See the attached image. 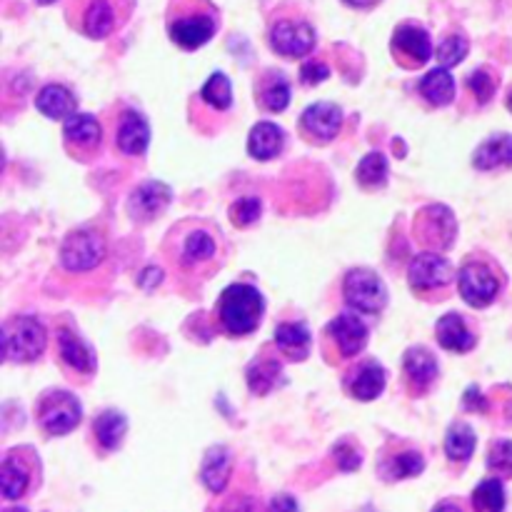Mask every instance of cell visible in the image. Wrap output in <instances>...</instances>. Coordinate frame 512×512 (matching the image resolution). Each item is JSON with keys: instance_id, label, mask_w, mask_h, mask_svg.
I'll return each mask as SVG.
<instances>
[{"instance_id": "1", "label": "cell", "mask_w": 512, "mask_h": 512, "mask_svg": "<svg viewBox=\"0 0 512 512\" xmlns=\"http://www.w3.org/2000/svg\"><path fill=\"white\" fill-rule=\"evenodd\" d=\"M265 313V298L258 288L245 283H233L218 298V318L228 335H250L260 325Z\"/></svg>"}, {"instance_id": "2", "label": "cell", "mask_w": 512, "mask_h": 512, "mask_svg": "<svg viewBox=\"0 0 512 512\" xmlns=\"http://www.w3.org/2000/svg\"><path fill=\"white\" fill-rule=\"evenodd\" d=\"M38 425L48 435H68L83 420V408L80 400L68 390H45L35 405Z\"/></svg>"}, {"instance_id": "3", "label": "cell", "mask_w": 512, "mask_h": 512, "mask_svg": "<svg viewBox=\"0 0 512 512\" xmlns=\"http://www.w3.org/2000/svg\"><path fill=\"white\" fill-rule=\"evenodd\" d=\"M5 358L10 363H33L45 350V328L30 315H15L3 328Z\"/></svg>"}, {"instance_id": "4", "label": "cell", "mask_w": 512, "mask_h": 512, "mask_svg": "<svg viewBox=\"0 0 512 512\" xmlns=\"http://www.w3.org/2000/svg\"><path fill=\"white\" fill-rule=\"evenodd\" d=\"M105 258V235L95 228L73 230L60 245V263L68 273H88Z\"/></svg>"}, {"instance_id": "5", "label": "cell", "mask_w": 512, "mask_h": 512, "mask_svg": "<svg viewBox=\"0 0 512 512\" xmlns=\"http://www.w3.org/2000/svg\"><path fill=\"white\" fill-rule=\"evenodd\" d=\"M500 275L485 258H468L460 268L458 288L470 308H488L500 295Z\"/></svg>"}, {"instance_id": "6", "label": "cell", "mask_w": 512, "mask_h": 512, "mask_svg": "<svg viewBox=\"0 0 512 512\" xmlns=\"http://www.w3.org/2000/svg\"><path fill=\"white\" fill-rule=\"evenodd\" d=\"M345 303L360 313H380L388 305V290L378 273L368 268H355L343 280Z\"/></svg>"}, {"instance_id": "7", "label": "cell", "mask_w": 512, "mask_h": 512, "mask_svg": "<svg viewBox=\"0 0 512 512\" xmlns=\"http://www.w3.org/2000/svg\"><path fill=\"white\" fill-rule=\"evenodd\" d=\"M458 235V223L448 205H428L415 218V238L430 250H448Z\"/></svg>"}, {"instance_id": "8", "label": "cell", "mask_w": 512, "mask_h": 512, "mask_svg": "<svg viewBox=\"0 0 512 512\" xmlns=\"http://www.w3.org/2000/svg\"><path fill=\"white\" fill-rule=\"evenodd\" d=\"M270 45L285 58H303L315 48V30L303 18H278L270 28Z\"/></svg>"}, {"instance_id": "9", "label": "cell", "mask_w": 512, "mask_h": 512, "mask_svg": "<svg viewBox=\"0 0 512 512\" xmlns=\"http://www.w3.org/2000/svg\"><path fill=\"white\" fill-rule=\"evenodd\" d=\"M38 458H35L33 448H15L3 458V468H0V485H3L5 500H18L28 493L30 483H33V473L38 470Z\"/></svg>"}, {"instance_id": "10", "label": "cell", "mask_w": 512, "mask_h": 512, "mask_svg": "<svg viewBox=\"0 0 512 512\" xmlns=\"http://www.w3.org/2000/svg\"><path fill=\"white\" fill-rule=\"evenodd\" d=\"M390 50H393L395 63L415 70L428 63L430 55H433V43H430L428 30L420 28V25L405 23L395 30L393 40H390Z\"/></svg>"}, {"instance_id": "11", "label": "cell", "mask_w": 512, "mask_h": 512, "mask_svg": "<svg viewBox=\"0 0 512 512\" xmlns=\"http://www.w3.org/2000/svg\"><path fill=\"white\" fill-rule=\"evenodd\" d=\"M325 340L335 348L340 360L355 358L365 350L368 345V325L360 320V315L343 313L325 328Z\"/></svg>"}, {"instance_id": "12", "label": "cell", "mask_w": 512, "mask_h": 512, "mask_svg": "<svg viewBox=\"0 0 512 512\" xmlns=\"http://www.w3.org/2000/svg\"><path fill=\"white\" fill-rule=\"evenodd\" d=\"M450 280H453V265L440 253L415 255L408 268V283L418 295L445 288Z\"/></svg>"}, {"instance_id": "13", "label": "cell", "mask_w": 512, "mask_h": 512, "mask_svg": "<svg viewBox=\"0 0 512 512\" xmlns=\"http://www.w3.org/2000/svg\"><path fill=\"white\" fill-rule=\"evenodd\" d=\"M343 128V110L335 103H313L300 115V130L315 145L330 143Z\"/></svg>"}, {"instance_id": "14", "label": "cell", "mask_w": 512, "mask_h": 512, "mask_svg": "<svg viewBox=\"0 0 512 512\" xmlns=\"http://www.w3.org/2000/svg\"><path fill=\"white\" fill-rule=\"evenodd\" d=\"M440 375V365L428 348H410L403 358V380L410 395H425Z\"/></svg>"}, {"instance_id": "15", "label": "cell", "mask_w": 512, "mask_h": 512, "mask_svg": "<svg viewBox=\"0 0 512 512\" xmlns=\"http://www.w3.org/2000/svg\"><path fill=\"white\" fill-rule=\"evenodd\" d=\"M170 200H173V190L165 183L150 180V183L138 185L128 200L130 218L138 220V223H150V220L158 218L160 213H165Z\"/></svg>"}, {"instance_id": "16", "label": "cell", "mask_w": 512, "mask_h": 512, "mask_svg": "<svg viewBox=\"0 0 512 512\" xmlns=\"http://www.w3.org/2000/svg\"><path fill=\"white\" fill-rule=\"evenodd\" d=\"M215 35V18L208 13H185L170 20V40L183 50H195Z\"/></svg>"}, {"instance_id": "17", "label": "cell", "mask_w": 512, "mask_h": 512, "mask_svg": "<svg viewBox=\"0 0 512 512\" xmlns=\"http://www.w3.org/2000/svg\"><path fill=\"white\" fill-rule=\"evenodd\" d=\"M175 233H178V245H175L178 253H175V260L183 268H200V265H208L218 255V243L210 235V230L193 228L188 233H180V228H175Z\"/></svg>"}, {"instance_id": "18", "label": "cell", "mask_w": 512, "mask_h": 512, "mask_svg": "<svg viewBox=\"0 0 512 512\" xmlns=\"http://www.w3.org/2000/svg\"><path fill=\"white\" fill-rule=\"evenodd\" d=\"M58 355L78 375H88L90 378L98 370V355L73 328L58 330Z\"/></svg>"}, {"instance_id": "19", "label": "cell", "mask_w": 512, "mask_h": 512, "mask_svg": "<svg viewBox=\"0 0 512 512\" xmlns=\"http://www.w3.org/2000/svg\"><path fill=\"white\" fill-rule=\"evenodd\" d=\"M118 23V0H85L83 13H80V30H83L88 38H108V35L118 28Z\"/></svg>"}, {"instance_id": "20", "label": "cell", "mask_w": 512, "mask_h": 512, "mask_svg": "<svg viewBox=\"0 0 512 512\" xmlns=\"http://www.w3.org/2000/svg\"><path fill=\"white\" fill-rule=\"evenodd\" d=\"M345 388H348L350 398L360 400V403H370V400L380 398L385 390V368L375 360L360 363L350 368L348 378H345Z\"/></svg>"}, {"instance_id": "21", "label": "cell", "mask_w": 512, "mask_h": 512, "mask_svg": "<svg viewBox=\"0 0 512 512\" xmlns=\"http://www.w3.org/2000/svg\"><path fill=\"white\" fill-rule=\"evenodd\" d=\"M435 338H438L440 348H445L448 353H470L478 345V338L470 330L468 320L458 313H448L438 320Z\"/></svg>"}, {"instance_id": "22", "label": "cell", "mask_w": 512, "mask_h": 512, "mask_svg": "<svg viewBox=\"0 0 512 512\" xmlns=\"http://www.w3.org/2000/svg\"><path fill=\"white\" fill-rule=\"evenodd\" d=\"M115 145L125 155H143L150 145V125L135 110H125L115 133Z\"/></svg>"}, {"instance_id": "23", "label": "cell", "mask_w": 512, "mask_h": 512, "mask_svg": "<svg viewBox=\"0 0 512 512\" xmlns=\"http://www.w3.org/2000/svg\"><path fill=\"white\" fill-rule=\"evenodd\" d=\"M63 135L68 148L80 150V153H83V150L93 153V150H98L100 140H103V128H100V123L93 115L73 113L70 118H65Z\"/></svg>"}, {"instance_id": "24", "label": "cell", "mask_w": 512, "mask_h": 512, "mask_svg": "<svg viewBox=\"0 0 512 512\" xmlns=\"http://www.w3.org/2000/svg\"><path fill=\"white\" fill-rule=\"evenodd\" d=\"M275 345L280 353L290 360V363H300L310 355V345H313V335H310L308 325L298 323V320H288L275 328Z\"/></svg>"}, {"instance_id": "25", "label": "cell", "mask_w": 512, "mask_h": 512, "mask_svg": "<svg viewBox=\"0 0 512 512\" xmlns=\"http://www.w3.org/2000/svg\"><path fill=\"white\" fill-rule=\"evenodd\" d=\"M255 100L263 105L270 113H283L290 105V83L283 73L278 70H265L258 78V90H255Z\"/></svg>"}, {"instance_id": "26", "label": "cell", "mask_w": 512, "mask_h": 512, "mask_svg": "<svg viewBox=\"0 0 512 512\" xmlns=\"http://www.w3.org/2000/svg\"><path fill=\"white\" fill-rule=\"evenodd\" d=\"M285 133L275 123H258L248 135V153L255 160H273L283 153Z\"/></svg>"}, {"instance_id": "27", "label": "cell", "mask_w": 512, "mask_h": 512, "mask_svg": "<svg viewBox=\"0 0 512 512\" xmlns=\"http://www.w3.org/2000/svg\"><path fill=\"white\" fill-rule=\"evenodd\" d=\"M35 108H38L45 118L63 120V118H70V115L75 113V108H78V100H75V95L70 93L65 85L50 83V85H45V88H40L38 98H35Z\"/></svg>"}, {"instance_id": "28", "label": "cell", "mask_w": 512, "mask_h": 512, "mask_svg": "<svg viewBox=\"0 0 512 512\" xmlns=\"http://www.w3.org/2000/svg\"><path fill=\"white\" fill-rule=\"evenodd\" d=\"M473 165L478 170L512 168V135H493L485 140L473 155Z\"/></svg>"}, {"instance_id": "29", "label": "cell", "mask_w": 512, "mask_h": 512, "mask_svg": "<svg viewBox=\"0 0 512 512\" xmlns=\"http://www.w3.org/2000/svg\"><path fill=\"white\" fill-rule=\"evenodd\" d=\"M230 455L225 448H210L203 458V468H200V480L210 493H223L225 485L230 480Z\"/></svg>"}, {"instance_id": "30", "label": "cell", "mask_w": 512, "mask_h": 512, "mask_svg": "<svg viewBox=\"0 0 512 512\" xmlns=\"http://www.w3.org/2000/svg\"><path fill=\"white\" fill-rule=\"evenodd\" d=\"M125 430H128V418L120 410H105L95 418L93 438L103 450H115L123 443Z\"/></svg>"}, {"instance_id": "31", "label": "cell", "mask_w": 512, "mask_h": 512, "mask_svg": "<svg viewBox=\"0 0 512 512\" xmlns=\"http://www.w3.org/2000/svg\"><path fill=\"white\" fill-rule=\"evenodd\" d=\"M420 95L435 108L450 105L455 98V78L445 68H435L420 80Z\"/></svg>"}, {"instance_id": "32", "label": "cell", "mask_w": 512, "mask_h": 512, "mask_svg": "<svg viewBox=\"0 0 512 512\" xmlns=\"http://www.w3.org/2000/svg\"><path fill=\"white\" fill-rule=\"evenodd\" d=\"M380 475L385 480H405V478H415L425 470V460L423 455L415 453V450H403V453H393L378 465Z\"/></svg>"}, {"instance_id": "33", "label": "cell", "mask_w": 512, "mask_h": 512, "mask_svg": "<svg viewBox=\"0 0 512 512\" xmlns=\"http://www.w3.org/2000/svg\"><path fill=\"white\" fill-rule=\"evenodd\" d=\"M280 380V363L270 355L253 360L248 368V385L253 395H268Z\"/></svg>"}, {"instance_id": "34", "label": "cell", "mask_w": 512, "mask_h": 512, "mask_svg": "<svg viewBox=\"0 0 512 512\" xmlns=\"http://www.w3.org/2000/svg\"><path fill=\"white\" fill-rule=\"evenodd\" d=\"M475 445H478V438H475L473 428L465 423H458L450 428L448 438H445V453L453 463H468L475 453Z\"/></svg>"}, {"instance_id": "35", "label": "cell", "mask_w": 512, "mask_h": 512, "mask_svg": "<svg viewBox=\"0 0 512 512\" xmlns=\"http://www.w3.org/2000/svg\"><path fill=\"white\" fill-rule=\"evenodd\" d=\"M355 180H358L363 188H380V185L388 183V158L383 153H368L358 163L355 170Z\"/></svg>"}, {"instance_id": "36", "label": "cell", "mask_w": 512, "mask_h": 512, "mask_svg": "<svg viewBox=\"0 0 512 512\" xmlns=\"http://www.w3.org/2000/svg\"><path fill=\"white\" fill-rule=\"evenodd\" d=\"M200 98L215 110H228L233 105V85H230L228 75L225 73H213L205 80L203 90H200Z\"/></svg>"}, {"instance_id": "37", "label": "cell", "mask_w": 512, "mask_h": 512, "mask_svg": "<svg viewBox=\"0 0 512 512\" xmlns=\"http://www.w3.org/2000/svg\"><path fill=\"white\" fill-rule=\"evenodd\" d=\"M505 503H508V498H505L503 480L488 478L475 488L473 505L478 510H503Z\"/></svg>"}, {"instance_id": "38", "label": "cell", "mask_w": 512, "mask_h": 512, "mask_svg": "<svg viewBox=\"0 0 512 512\" xmlns=\"http://www.w3.org/2000/svg\"><path fill=\"white\" fill-rule=\"evenodd\" d=\"M435 55H438V63L443 65V68H453V65L463 63L465 55H468V40H465L463 35H450V38H445L443 43H440Z\"/></svg>"}, {"instance_id": "39", "label": "cell", "mask_w": 512, "mask_h": 512, "mask_svg": "<svg viewBox=\"0 0 512 512\" xmlns=\"http://www.w3.org/2000/svg\"><path fill=\"white\" fill-rule=\"evenodd\" d=\"M263 213V205L258 198H240L230 205V220H233L235 228H248Z\"/></svg>"}, {"instance_id": "40", "label": "cell", "mask_w": 512, "mask_h": 512, "mask_svg": "<svg viewBox=\"0 0 512 512\" xmlns=\"http://www.w3.org/2000/svg\"><path fill=\"white\" fill-rule=\"evenodd\" d=\"M488 468L500 478H512V440H498L488 453Z\"/></svg>"}, {"instance_id": "41", "label": "cell", "mask_w": 512, "mask_h": 512, "mask_svg": "<svg viewBox=\"0 0 512 512\" xmlns=\"http://www.w3.org/2000/svg\"><path fill=\"white\" fill-rule=\"evenodd\" d=\"M468 90L473 93V98L478 100L480 105L490 103L495 95V80L493 75H490V70L488 68L475 70V73L468 78Z\"/></svg>"}, {"instance_id": "42", "label": "cell", "mask_w": 512, "mask_h": 512, "mask_svg": "<svg viewBox=\"0 0 512 512\" xmlns=\"http://www.w3.org/2000/svg\"><path fill=\"white\" fill-rule=\"evenodd\" d=\"M333 455H335V463H338V468L343 470V473H355V470L360 468V463H363V455H360V450L353 448L348 440H343V443L335 445Z\"/></svg>"}, {"instance_id": "43", "label": "cell", "mask_w": 512, "mask_h": 512, "mask_svg": "<svg viewBox=\"0 0 512 512\" xmlns=\"http://www.w3.org/2000/svg\"><path fill=\"white\" fill-rule=\"evenodd\" d=\"M328 75H330L328 65L320 63V60H310V63H305L303 68H300V83L318 85L323 83V80H328Z\"/></svg>"}, {"instance_id": "44", "label": "cell", "mask_w": 512, "mask_h": 512, "mask_svg": "<svg viewBox=\"0 0 512 512\" xmlns=\"http://www.w3.org/2000/svg\"><path fill=\"white\" fill-rule=\"evenodd\" d=\"M463 405L465 410H473V413H480V410H488V400H485V395L480 393L478 385H470L468 390H465V398H463Z\"/></svg>"}, {"instance_id": "45", "label": "cell", "mask_w": 512, "mask_h": 512, "mask_svg": "<svg viewBox=\"0 0 512 512\" xmlns=\"http://www.w3.org/2000/svg\"><path fill=\"white\" fill-rule=\"evenodd\" d=\"M160 280H163V273H160L158 268H148V270H145L143 278H140V285H143V288H148V290H153L155 285L160 283Z\"/></svg>"}, {"instance_id": "46", "label": "cell", "mask_w": 512, "mask_h": 512, "mask_svg": "<svg viewBox=\"0 0 512 512\" xmlns=\"http://www.w3.org/2000/svg\"><path fill=\"white\" fill-rule=\"evenodd\" d=\"M273 508H288V510H298V503L293 498H275Z\"/></svg>"}, {"instance_id": "47", "label": "cell", "mask_w": 512, "mask_h": 512, "mask_svg": "<svg viewBox=\"0 0 512 512\" xmlns=\"http://www.w3.org/2000/svg\"><path fill=\"white\" fill-rule=\"evenodd\" d=\"M348 5H353V8H373V5H378L380 0H345Z\"/></svg>"}, {"instance_id": "48", "label": "cell", "mask_w": 512, "mask_h": 512, "mask_svg": "<svg viewBox=\"0 0 512 512\" xmlns=\"http://www.w3.org/2000/svg\"><path fill=\"white\" fill-rule=\"evenodd\" d=\"M40 5H50V3H55V0H38Z\"/></svg>"}, {"instance_id": "49", "label": "cell", "mask_w": 512, "mask_h": 512, "mask_svg": "<svg viewBox=\"0 0 512 512\" xmlns=\"http://www.w3.org/2000/svg\"><path fill=\"white\" fill-rule=\"evenodd\" d=\"M508 108L512 110V90H510V95H508Z\"/></svg>"}]
</instances>
